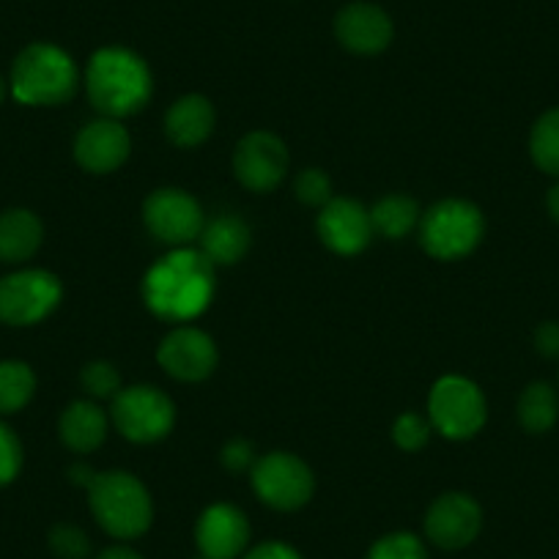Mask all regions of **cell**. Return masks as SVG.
I'll use <instances>...</instances> for the list:
<instances>
[{
	"label": "cell",
	"instance_id": "9a60e30c",
	"mask_svg": "<svg viewBox=\"0 0 559 559\" xmlns=\"http://www.w3.org/2000/svg\"><path fill=\"white\" fill-rule=\"evenodd\" d=\"M129 148L132 140L127 127H121L116 118H102L80 129L74 140V159L91 174H110L127 163Z\"/></svg>",
	"mask_w": 559,
	"mask_h": 559
},
{
	"label": "cell",
	"instance_id": "f1b7e54d",
	"mask_svg": "<svg viewBox=\"0 0 559 559\" xmlns=\"http://www.w3.org/2000/svg\"><path fill=\"white\" fill-rule=\"evenodd\" d=\"M50 548L58 559H85L91 551V543L83 530L72 524H58L50 532Z\"/></svg>",
	"mask_w": 559,
	"mask_h": 559
},
{
	"label": "cell",
	"instance_id": "4316f807",
	"mask_svg": "<svg viewBox=\"0 0 559 559\" xmlns=\"http://www.w3.org/2000/svg\"><path fill=\"white\" fill-rule=\"evenodd\" d=\"M80 381H83V386L94 397H116L118 390H121V376H118V370L110 362L85 365Z\"/></svg>",
	"mask_w": 559,
	"mask_h": 559
},
{
	"label": "cell",
	"instance_id": "30bf717a",
	"mask_svg": "<svg viewBox=\"0 0 559 559\" xmlns=\"http://www.w3.org/2000/svg\"><path fill=\"white\" fill-rule=\"evenodd\" d=\"M143 217L159 241H168L174 247H187L190 241L201 239V230L206 225L201 203L185 190L152 192L143 203Z\"/></svg>",
	"mask_w": 559,
	"mask_h": 559
},
{
	"label": "cell",
	"instance_id": "5b68a950",
	"mask_svg": "<svg viewBox=\"0 0 559 559\" xmlns=\"http://www.w3.org/2000/svg\"><path fill=\"white\" fill-rule=\"evenodd\" d=\"M483 214L469 201H442L423 217L419 239L433 258L455 261L464 258L480 245L483 239Z\"/></svg>",
	"mask_w": 559,
	"mask_h": 559
},
{
	"label": "cell",
	"instance_id": "d590c367",
	"mask_svg": "<svg viewBox=\"0 0 559 559\" xmlns=\"http://www.w3.org/2000/svg\"><path fill=\"white\" fill-rule=\"evenodd\" d=\"M548 214H551L554 219L559 223V185L551 187V192H548Z\"/></svg>",
	"mask_w": 559,
	"mask_h": 559
},
{
	"label": "cell",
	"instance_id": "ba28073f",
	"mask_svg": "<svg viewBox=\"0 0 559 559\" xmlns=\"http://www.w3.org/2000/svg\"><path fill=\"white\" fill-rule=\"evenodd\" d=\"M112 423L129 442H159L176 423V406L157 386H127L112 397Z\"/></svg>",
	"mask_w": 559,
	"mask_h": 559
},
{
	"label": "cell",
	"instance_id": "ac0fdd59",
	"mask_svg": "<svg viewBox=\"0 0 559 559\" xmlns=\"http://www.w3.org/2000/svg\"><path fill=\"white\" fill-rule=\"evenodd\" d=\"M214 129V107L206 96H181L165 116V132L181 148L201 146Z\"/></svg>",
	"mask_w": 559,
	"mask_h": 559
},
{
	"label": "cell",
	"instance_id": "2e32d148",
	"mask_svg": "<svg viewBox=\"0 0 559 559\" xmlns=\"http://www.w3.org/2000/svg\"><path fill=\"white\" fill-rule=\"evenodd\" d=\"M195 540L206 559H236L250 540V524L234 504H212L198 521Z\"/></svg>",
	"mask_w": 559,
	"mask_h": 559
},
{
	"label": "cell",
	"instance_id": "d6986e66",
	"mask_svg": "<svg viewBox=\"0 0 559 559\" xmlns=\"http://www.w3.org/2000/svg\"><path fill=\"white\" fill-rule=\"evenodd\" d=\"M45 239V225L28 209H9L0 214V261L23 263Z\"/></svg>",
	"mask_w": 559,
	"mask_h": 559
},
{
	"label": "cell",
	"instance_id": "d4e9b609",
	"mask_svg": "<svg viewBox=\"0 0 559 559\" xmlns=\"http://www.w3.org/2000/svg\"><path fill=\"white\" fill-rule=\"evenodd\" d=\"M530 152L537 168L551 176H559V110H548L535 123L530 138Z\"/></svg>",
	"mask_w": 559,
	"mask_h": 559
},
{
	"label": "cell",
	"instance_id": "4fadbf2b",
	"mask_svg": "<svg viewBox=\"0 0 559 559\" xmlns=\"http://www.w3.org/2000/svg\"><path fill=\"white\" fill-rule=\"evenodd\" d=\"M483 526V510L466 493H444L437 502L428 508L426 515V532L439 548H455L469 546L477 537Z\"/></svg>",
	"mask_w": 559,
	"mask_h": 559
},
{
	"label": "cell",
	"instance_id": "cb8c5ba5",
	"mask_svg": "<svg viewBox=\"0 0 559 559\" xmlns=\"http://www.w3.org/2000/svg\"><path fill=\"white\" fill-rule=\"evenodd\" d=\"M36 392V376L25 362H0V414H17Z\"/></svg>",
	"mask_w": 559,
	"mask_h": 559
},
{
	"label": "cell",
	"instance_id": "ffe728a7",
	"mask_svg": "<svg viewBox=\"0 0 559 559\" xmlns=\"http://www.w3.org/2000/svg\"><path fill=\"white\" fill-rule=\"evenodd\" d=\"M61 431L63 444L74 453H91L99 448L107 437V417L96 403L74 401L67 412L61 414Z\"/></svg>",
	"mask_w": 559,
	"mask_h": 559
},
{
	"label": "cell",
	"instance_id": "7a4b0ae2",
	"mask_svg": "<svg viewBox=\"0 0 559 559\" xmlns=\"http://www.w3.org/2000/svg\"><path fill=\"white\" fill-rule=\"evenodd\" d=\"M85 91L91 105L105 116H132L152 96V72L127 47H102L85 69Z\"/></svg>",
	"mask_w": 559,
	"mask_h": 559
},
{
	"label": "cell",
	"instance_id": "e0dca14e",
	"mask_svg": "<svg viewBox=\"0 0 559 559\" xmlns=\"http://www.w3.org/2000/svg\"><path fill=\"white\" fill-rule=\"evenodd\" d=\"M335 34L346 50L357 52V56H376L390 47L395 31H392V20L384 9L373 7V3H352L337 14Z\"/></svg>",
	"mask_w": 559,
	"mask_h": 559
},
{
	"label": "cell",
	"instance_id": "277c9868",
	"mask_svg": "<svg viewBox=\"0 0 559 559\" xmlns=\"http://www.w3.org/2000/svg\"><path fill=\"white\" fill-rule=\"evenodd\" d=\"M91 510L105 532L112 537H140L152 526L154 504L146 486L129 472H105L88 486Z\"/></svg>",
	"mask_w": 559,
	"mask_h": 559
},
{
	"label": "cell",
	"instance_id": "7c38bea8",
	"mask_svg": "<svg viewBox=\"0 0 559 559\" xmlns=\"http://www.w3.org/2000/svg\"><path fill=\"white\" fill-rule=\"evenodd\" d=\"M159 365L179 381H203L217 368V346L206 332L195 326H179L163 341L157 352Z\"/></svg>",
	"mask_w": 559,
	"mask_h": 559
},
{
	"label": "cell",
	"instance_id": "8992f818",
	"mask_svg": "<svg viewBox=\"0 0 559 559\" xmlns=\"http://www.w3.org/2000/svg\"><path fill=\"white\" fill-rule=\"evenodd\" d=\"M431 423L442 437L472 439L486 426V397L475 381L464 376H444L433 384L428 397Z\"/></svg>",
	"mask_w": 559,
	"mask_h": 559
},
{
	"label": "cell",
	"instance_id": "4dcf8cb0",
	"mask_svg": "<svg viewBox=\"0 0 559 559\" xmlns=\"http://www.w3.org/2000/svg\"><path fill=\"white\" fill-rule=\"evenodd\" d=\"M23 469V444L17 433L0 423V486H9Z\"/></svg>",
	"mask_w": 559,
	"mask_h": 559
},
{
	"label": "cell",
	"instance_id": "83f0119b",
	"mask_svg": "<svg viewBox=\"0 0 559 559\" xmlns=\"http://www.w3.org/2000/svg\"><path fill=\"white\" fill-rule=\"evenodd\" d=\"M392 437H395V444L401 450H423L431 439V426H428V419H423L419 414H403L397 417L395 428H392Z\"/></svg>",
	"mask_w": 559,
	"mask_h": 559
},
{
	"label": "cell",
	"instance_id": "7402d4cb",
	"mask_svg": "<svg viewBox=\"0 0 559 559\" xmlns=\"http://www.w3.org/2000/svg\"><path fill=\"white\" fill-rule=\"evenodd\" d=\"M419 219V206L417 201L406 195H386L370 212V223L373 230H379L386 239H403L408 230L417 225Z\"/></svg>",
	"mask_w": 559,
	"mask_h": 559
},
{
	"label": "cell",
	"instance_id": "1f68e13d",
	"mask_svg": "<svg viewBox=\"0 0 559 559\" xmlns=\"http://www.w3.org/2000/svg\"><path fill=\"white\" fill-rule=\"evenodd\" d=\"M535 346L543 357H559V324L548 321V324L537 326Z\"/></svg>",
	"mask_w": 559,
	"mask_h": 559
},
{
	"label": "cell",
	"instance_id": "836d02e7",
	"mask_svg": "<svg viewBox=\"0 0 559 559\" xmlns=\"http://www.w3.org/2000/svg\"><path fill=\"white\" fill-rule=\"evenodd\" d=\"M223 461H225V466H228V469H236V472L245 469V466L252 461L250 444L241 442V439H236V442H230L228 448L223 450Z\"/></svg>",
	"mask_w": 559,
	"mask_h": 559
},
{
	"label": "cell",
	"instance_id": "f546056e",
	"mask_svg": "<svg viewBox=\"0 0 559 559\" xmlns=\"http://www.w3.org/2000/svg\"><path fill=\"white\" fill-rule=\"evenodd\" d=\"M297 198L308 206H326L332 201V181L324 170L310 168L297 176Z\"/></svg>",
	"mask_w": 559,
	"mask_h": 559
},
{
	"label": "cell",
	"instance_id": "8fae6325",
	"mask_svg": "<svg viewBox=\"0 0 559 559\" xmlns=\"http://www.w3.org/2000/svg\"><path fill=\"white\" fill-rule=\"evenodd\" d=\"M234 170L252 192H269L288 170V148L272 132H250L234 154Z\"/></svg>",
	"mask_w": 559,
	"mask_h": 559
},
{
	"label": "cell",
	"instance_id": "52a82bcc",
	"mask_svg": "<svg viewBox=\"0 0 559 559\" xmlns=\"http://www.w3.org/2000/svg\"><path fill=\"white\" fill-rule=\"evenodd\" d=\"M63 297L61 280L47 269H23L0 280V321L12 326L39 324Z\"/></svg>",
	"mask_w": 559,
	"mask_h": 559
},
{
	"label": "cell",
	"instance_id": "484cf974",
	"mask_svg": "<svg viewBox=\"0 0 559 559\" xmlns=\"http://www.w3.org/2000/svg\"><path fill=\"white\" fill-rule=\"evenodd\" d=\"M368 559H428V554L419 537L408 535V532H395V535H386L373 543Z\"/></svg>",
	"mask_w": 559,
	"mask_h": 559
},
{
	"label": "cell",
	"instance_id": "3957f363",
	"mask_svg": "<svg viewBox=\"0 0 559 559\" xmlns=\"http://www.w3.org/2000/svg\"><path fill=\"white\" fill-rule=\"evenodd\" d=\"M80 72L72 56L56 45H28L12 69V94L23 105H63L78 94Z\"/></svg>",
	"mask_w": 559,
	"mask_h": 559
},
{
	"label": "cell",
	"instance_id": "5bb4252c",
	"mask_svg": "<svg viewBox=\"0 0 559 559\" xmlns=\"http://www.w3.org/2000/svg\"><path fill=\"white\" fill-rule=\"evenodd\" d=\"M319 236L337 255H357L373 236L370 212L352 198H332L319 214Z\"/></svg>",
	"mask_w": 559,
	"mask_h": 559
},
{
	"label": "cell",
	"instance_id": "603a6c76",
	"mask_svg": "<svg viewBox=\"0 0 559 559\" xmlns=\"http://www.w3.org/2000/svg\"><path fill=\"white\" fill-rule=\"evenodd\" d=\"M557 414H559V401H557V392H554L551 386L543 384V381L526 386L524 395H521L519 401V419L526 431L546 433L548 428L557 423Z\"/></svg>",
	"mask_w": 559,
	"mask_h": 559
},
{
	"label": "cell",
	"instance_id": "d6a6232c",
	"mask_svg": "<svg viewBox=\"0 0 559 559\" xmlns=\"http://www.w3.org/2000/svg\"><path fill=\"white\" fill-rule=\"evenodd\" d=\"M245 559H302L292 546L286 543H261L258 548H252L250 554H245Z\"/></svg>",
	"mask_w": 559,
	"mask_h": 559
},
{
	"label": "cell",
	"instance_id": "8d00e7d4",
	"mask_svg": "<svg viewBox=\"0 0 559 559\" xmlns=\"http://www.w3.org/2000/svg\"><path fill=\"white\" fill-rule=\"evenodd\" d=\"M3 99H7V83L0 78V105H3Z\"/></svg>",
	"mask_w": 559,
	"mask_h": 559
},
{
	"label": "cell",
	"instance_id": "44dd1931",
	"mask_svg": "<svg viewBox=\"0 0 559 559\" xmlns=\"http://www.w3.org/2000/svg\"><path fill=\"white\" fill-rule=\"evenodd\" d=\"M250 250V228L239 217L212 219L201 230V252L212 263H236Z\"/></svg>",
	"mask_w": 559,
	"mask_h": 559
},
{
	"label": "cell",
	"instance_id": "e575fe53",
	"mask_svg": "<svg viewBox=\"0 0 559 559\" xmlns=\"http://www.w3.org/2000/svg\"><path fill=\"white\" fill-rule=\"evenodd\" d=\"M96 559H143V557H140V554H134L132 548H127V546H112V548H105V551H102Z\"/></svg>",
	"mask_w": 559,
	"mask_h": 559
},
{
	"label": "cell",
	"instance_id": "9c48e42d",
	"mask_svg": "<svg viewBox=\"0 0 559 559\" xmlns=\"http://www.w3.org/2000/svg\"><path fill=\"white\" fill-rule=\"evenodd\" d=\"M252 488L274 510H297L310 502L316 480L310 466L292 453H269L252 466Z\"/></svg>",
	"mask_w": 559,
	"mask_h": 559
},
{
	"label": "cell",
	"instance_id": "6da1fadb",
	"mask_svg": "<svg viewBox=\"0 0 559 559\" xmlns=\"http://www.w3.org/2000/svg\"><path fill=\"white\" fill-rule=\"evenodd\" d=\"M143 297L159 319H198L214 297V263L201 250L179 247L148 269Z\"/></svg>",
	"mask_w": 559,
	"mask_h": 559
}]
</instances>
